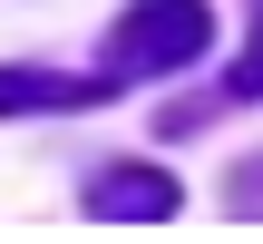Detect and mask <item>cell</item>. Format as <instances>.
<instances>
[{
  "instance_id": "1",
  "label": "cell",
  "mask_w": 263,
  "mask_h": 244,
  "mask_svg": "<svg viewBox=\"0 0 263 244\" xmlns=\"http://www.w3.org/2000/svg\"><path fill=\"white\" fill-rule=\"evenodd\" d=\"M205 39H215V10H205V0H137V10L107 29V78H117V88H127V78H166V68L205 59Z\"/></svg>"
},
{
  "instance_id": "2",
  "label": "cell",
  "mask_w": 263,
  "mask_h": 244,
  "mask_svg": "<svg viewBox=\"0 0 263 244\" xmlns=\"http://www.w3.org/2000/svg\"><path fill=\"white\" fill-rule=\"evenodd\" d=\"M88 215H107V225H166V215H176V176L117 156V166L88 176Z\"/></svg>"
},
{
  "instance_id": "3",
  "label": "cell",
  "mask_w": 263,
  "mask_h": 244,
  "mask_svg": "<svg viewBox=\"0 0 263 244\" xmlns=\"http://www.w3.org/2000/svg\"><path fill=\"white\" fill-rule=\"evenodd\" d=\"M117 78L98 68V78H59V68H0V117H78V108H98Z\"/></svg>"
},
{
  "instance_id": "4",
  "label": "cell",
  "mask_w": 263,
  "mask_h": 244,
  "mask_svg": "<svg viewBox=\"0 0 263 244\" xmlns=\"http://www.w3.org/2000/svg\"><path fill=\"white\" fill-rule=\"evenodd\" d=\"M224 98H263V20L244 39V59H234V78H224Z\"/></svg>"
}]
</instances>
